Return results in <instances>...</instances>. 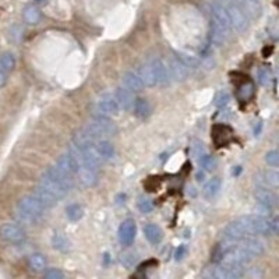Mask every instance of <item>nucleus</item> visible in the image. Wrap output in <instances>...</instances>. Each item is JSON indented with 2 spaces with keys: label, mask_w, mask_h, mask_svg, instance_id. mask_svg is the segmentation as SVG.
Wrapping results in <instances>:
<instances>
[{
  "label": "nucleus",
  "mask_w": 279,
  "mask_h": 279,
  "mask_svg": "<svg viewBox=\"0 0 279 279\" xmlns=\"http://www.w3.org/2000/svg\"><path fill=\"white\" fill-rule=\"evenodd\" d=\"M73 184V179L64 176L55 165H52L42 175L35 195L46 208H50L72 190Z\"/></svg>",
  "instance_id": "obj_1"
},
{
  "label": "nucleus",
  "mask_w": 279,
  "mask_h": 279,
  "mask_svg": "<svg viewBox=\"0 0 279 279\" xmlns=\"http://www.w3.org/2000/svg\"><path fill=\"white\" fill-rule=\"evenodd\" d=\"M16 211L20 222L27 223V225H35L41 221V218L44 217L46 206L41 202V200L35 194L25 195L17 202Z\"/></svg>",
  "instance_id": "obj_2"
},
{
  "label": "nucleus",
  "mask_w": 279,
  "mask_h": 279,
  "mask_svg": "<svg viewBox=\"0 0 279 279\" xmlns=\"http://www.w3.org/2000/svg\"><path fill=\"white\" fill-rule=\"evenodd\" d=\"M221 5L226 9L229 20L232 24V28H234L239 32H245L250 27V18L246 14L243 9L234 3L233 0H218Z\"/></svg>",
  "instance_id": "obj_3"
},
{
  "label": "nucleus",
  "mask_w": 279,
  "mask_h": 279,
  "mask_svg": "<svg viewBox=\"0 0 279 279\" xmlns=\"http://www.w3.org/2000/svg\"><path fill=\"white\" fill-rule=\"evenodd\" d=\"M84 130L88 133L89 137H92L94 140H102L108 138L111 135H115L117 131L115 123L112 122L109 117H100L96 116V119H94L92 122H89Z\"/></svg>",
  "instance_id": "obj_4"
},
{
  "label": "nucleus",
  "mask_w": 279,
  "mask_h": 279,
  "mask_svg": "<svg viewBox=\"0 0 279 279\" xmlns=\"http://www.w3.org/2000/svg\"><path fill=\"white\" fill-rule=\"evenodd\" d=\"M119 105H117L116 98L113 94H103L94 105V112L96 116L100 117H112L116 116L119 113Z\"/></svg>",
  "instance_id": "obj_5"
},
{
  "label": "nucleus",
  "mask_w": 279,
  "mask_h": 279,
  "mask_svg": "<svg viewBox=\"0 0 279 279\" xmlns=\"http://www.w3.org/2000/svg\"><path fill=\"white\" fill-rule=\"evenodd\" d=\"M0 239L10 245H21L25 240V230L16 223H3L0 226Z\"/></svg>",
  "instance_id": "obj_6"
},
{
  "label": "nucleus",
  "mask_w": 279,
  "mask_h": 279,
  "mask_svg": "<svg viewBox=\"0 0 279 279\" xmlns=\"http://www.w3.org/2000/svg\"><path fill=\"white\" fill-rule=\"evenodd\" d=\"M254 197H256L257 202L261 206L262 211L265 212L272 211L278 204L276 194L273 193L272 190H269V187H265V186H258L256 191H254Z\"/></svg>",
  "instance_id": "obj_7"
},
{
  "label": "nucleus",
  "mask_w": 279,
  "mask_h": 279,
  "mask_svg": "<svg viewBox=\"0 0 279 279\" xmlns=\"http://www.w3.org/2000/svg\"><path fill=\"white\" fill-rule=\"evenodd\" d=\"M210 44L214 46H222L223 44H226V41L232 33V29L223 27L221 22H218L214 17H211V25H210Z\"/></svg>",
  "instance_id": "obj_8"
},
{
  "label": "nucleus",
  "mask_w": 279,
  "mask_h": 279,
  "mask_svg": "<svg viewBox=\"0 0 279 279\" xmlns=\"http://www.w3.org/2000/svg\"><path fill=\"white\" fill-rule=\"evenodd\" d=\"M119 241L123 246H131L135 240V234H137V226L133 219H126L120 223L119 226Z\"/></svg>",
  "instance_id": "obj_9"
},
{
  "label": "nucleus",
  "mask_w": 279,
  "mask_h": 279,
  "mask_svg": "<svg viewBox=\"0 0 279 279\" xmlns=\"http://www.w3.org/2000/svg\"><path fill=\"white\" fill-rule=\"evenodd\" d=\"M150 63L152 70H154V74H155L156 85H165L170 81V73H169L166 61H163L159 57H155Z\"/></svg>",
  "instance_id": "obj_10"
},
{
  "label": "nucleus",
  "mask_w": 279,
  "mask_h": 279,
  "mask_svg": "<svg viewBox=\"0 0 279 279\" xmlns=\"http://www.w3.org/2000/svg\"><path fill=\"white\" fill-rule=\"evenodd\" d=\"M167 67H169L170 78H173L175 81L182 83V81H184L186 78L189 77V67L184 64V61L179 56L173 57L172 60H169Z\"/></svg>",
  "instance_id": "obj_11"
},
{
  "label": "nucleus",
  "mask_w": 279,
  "mask_h": 279,
  "mask_svg": "<svg viewBox=\"0 0 279 279\" xmlns=\"http://www.w3.org/2000/svg\"><path fill=\"white\" fill-rule=\"evenodd\" d=\"M239 245L241 246L253 258L260 257L261 254H264V251H265V246H264V243H262L260 239H257L256 236H247L245 239L240 240Z\"/></svg>",
  "instance_id": "obj_12"
},
{
  "label": "nucleus",
  "mask_w": 279,
  "mask_h": 279,
  "mask_svg": "<svg viewBox=\"0 0 279 279\" xmlns=\"http://www.w3.org/2000/svg\"><path fill=\"white\" fill-rule=\"evenodd\" d=\"M247 237V233H246L243 225L240 223L239 219L236 221H232L230 223H228L225 229H223V239L230 240V241H240L241 239Z\"/></svg>",
  "instance_id": "obj_13"
},
{
  "label": "nucleus",
  "mask_w": 279,
  "mask_h": 279,
  "mask_svg": "<svg viewBox=\"0 0 279 279\" xmlns=\"http://www.w3.org/2000/svg\"><path fill=\"white\" fill-rule=\"evenodd\" d=\"M77 175H80V180L85 187H94L99 182V169L96 167L80 166Z\"/></svg>",
  "instance_id": "obj_14"
},
{
  "label": "nucleus",
  "mask_w": 279,
  "mask_h": 279,
  "mask_svg": "<svg viewBox=\"0 0 279 279\" xmlns=\"http://www.w3.org/2000/svg\"><path fill=\"white\" fill-rule=\"evenodd\" d=\"M113 95H115V98H116V102L120 111L128 112L133 109L134 95L130 89L124 88V87H120V88L116 89V92Z\"/></svg>",
  "instance_id": "obj_15"
},
{
  "label": "nucleus",
  "mask_w": 279,
  "mask_h": 279,
  "mask_svg": "<svg viewBox=\"0 0 279 279\" xmlns=\"http://www.w3.org/2000/svg\"><path fill=\"white\" fill-rule=\"evenodd\" d=\"M234 3L240 6L249 18H258L262 13L261 0H233Z\"/></svg>",
  "instance_id": "obj_16"
},
{
  "label": "nucleus",
  "mask_w": 279,
  "mask_h": 279,
  "mask_svg": "<svg viewBox=\"0 0 279 279\" xmlns=\"http://www.w3.org/2000/svg\"><path fill=\"white\" fill-rule=\"evenodd\" d=\"M122 83L123 87L130 89L131 92H140V91H143V88L145 87L144 83H143V80L140 78L138 74L134 72L124 73L122 77Z\"/></svg>",
  "instance_id": "obj_17"
},
{
  "label": "nucleus",
  "mask_w": 279,
  "mask_h": 279,
  "mask_svg": "<svg viewBox=\"0 0 279 279\" xmlns=\"http://www.w3.org/2000/svg\"><path fill=\"white\" fill-rule=\"evenodd\" d=\"M95 151H96L100 161H111L112 158L115 156V147H113L111 141H108L106 138L98 140L95 143Z\"/></svg>",
  "instance_id": "obj_18"
},
{
  "label": "nucleus",
  "mask_w": 279,
  "mask_h": 279,
  "mask_svg": "<svg viewBox=\"0 0 279 279\" xmlns=\"http://www.w3.org/2000/svg\"><path fill=\"white\" fill-rule=\"evenodd\" d=\"M212 138L215 141L217 147H223L226 145L232 140V130L228 126H223V124H218L214 127L212 131Z\"/></svg>",
  "instance_id": "obj_19"
},
{
  "label": "nucleus",
  "mask_w": 279,
  "mask_h": 279,
  "mask_svg": "<svg viewBox=\"0 0 279 279\" xmlns=\"http://www.w3.org/2000/svg\"><path fill=\"white\" fill-rule=\"evenodd\" d=\"M143 232H144L145 239L150 241L151 245H159L163 239V232H162V229L155 225V223H147L143 229Z\"/></svg>",
  "instance_id": "obj_20"
},
{
  "label": "nucleus",
  "mask_w": 279,
  "mask_h": 279,
  "mask_svg": "<svg viewBox=\"0 0 279 279\" xmlns=\"http://www.w3.org/2000/svg\"><path fill=\"white\" fill-rule=\"evenodd\" d=\"M28 268H29L31 272H44L45 269L48 268V260H46V257L44 254H41V253H33V254H31L29 258H28Z\"/></svg>",
  "instance_id": "obj_21"
},
{
  "label": "nucleus",
  "mask_w": 279,
  "mask_h": 279,
  "mask_svg": "<svg viewBox=\"0 0 279 279\" xmlns=\"http://www.w3.org/2000/svg\"><path fill=\"white\" fill-rule=\"evenodd\" d=\"M258 184L260 186H265V187H273V189H276L279 186V173L276 170H265V172L258 173Z\"/></svg>",
  "instance_id": "obj_22"
},
{
  "label": "nucleus",
  "mask_w": 279,
  "mask_h": 279,
  "mask_svg": "<svg viewBox=\"0 0 279 279\" xmlns=\"http://www.w3.org/2000/svg\"><path fill=\"white\" fill-rule=\"evenodd\" d=\"M133 111L134 115L137 117H140V119H147V117L151 115L152 108H151V103L148 102V99L138 96V98H134Z\"/></svg>",
  "instance_id": "obj_23"
},
{
  "label": "nucleus",
  "mask_w": 279,
  "mask_h": 279,
  "mask_svg": "<svg viewBox=\"0 0 279 279\" xmlns=\"http://www.w3.org/2000/svg\"><path fill=\"white\" fill-rule=\"evenodd\" d=\"M254 94H256V85L250 80H246V81L240 84L237 87V92H236L237 99L241 100V102H249L254 96Z\"/></svg>",
  "instance_id": "obj_24"
},
{
  "label": "nucleus",
  "mask_w": 279,
  "mask_h": 279,
  "mask_svg": "<svg viewBox=\"0 0 279 279\" xmlns=\"http://www.w3.org/2000/svg\"><path fill=\"white\" fill-rule=\"evenodd\" d=\"M22 18L27 24L37 25L42 20V13L39 10V7H37L35 5H28L22 10Z\"/></svg>",
  "instance_id": "obj_25"
},
{
  "label": "nucleus",
  "mask_w": 279,
  "mask_h": 279,
  "mask_svg": "<svg viewBox=\"0 0 279 279\" xmlns=\"http://www.w3.org/2000/svg\"><path fill=\"white\" fill-rule=\"evenodd\" d=\"M137 74L140 76V78L143 80L145 87H155L156 85V80H155V74H154V70L151 67V63H145L143 66L138 67L137 70Z\"/></svg>",
  "instance_id": "obj_26"
},
{
  "label": "nucleus",
  "mask_w": 279,
  "mask_h": 279,
  "mask_svg": "<svg viewBox=\"0 0 279 279\" xmlns=\"http://www.w3.org/2000/svg\"><path fill=\"white\" fill-rule=\"evenodd\" d=\"M221 187H222V180H221V178H212L210 179L205 183V186H204L202 194H204V197L208 198V200H212V198L217 197Z\"/></svg>",
  "instance_id": "obj_27"
},
{
  "label": "nucleus",
  "mask_w": 279,
  "mask_h": 279,
  "mask_svg": "<svg viewBox=\"0 0 279 279\" xmlns=\"http://www.w3.org/2000/svg\"><path fill=\"white\" fill-rule=\"evenodd\" d=\"M52 246L53 249L57 251H61V253H67L70 250V240L67 239L66 236L60 232H56L52 237Z\"/></svg>",
  "instance_id": "obj_28"
},
{
  "label": "nucleus",
  "mask_w": 279,
  "mask_h": 279,
  "mask_svg": "<svg viewBox=\"0 0 279 279\" xmlns=\"http://www.w3.org/2000/svg\"><path fill=\"white\" fill-rule=\"evenodd\" d=\"M16 56L13 55L11 52H5L0 55V70L5 73H10L14 70L16 67Z\"/></svg>",
  "instance_id": "obj_29"
},
{
  "label": "nucleus",
  "mask_w": 279,
  "mask_h": 279,
  "mask_svg": "<svg viewBox=\"0 0 279 279\" xmlns=\"http://www.w3.org/2000/svg\"><path fill=\"white\" fill-rule=\"evenodd\" d=\"M66 217L72 222H78L84 217V208L81 204H72L66 208Z\"/></svg>",
  "instance_id": "obj_30"
},
{
  "label": "nucleus",
  "mask_w": 279,
  "mask_h": 279,
  "mask_svg": "<svg viewBox=\"0 0 279 279\" xmlns=\"http://www.w3.org/2000/svg\"><path fill=\"white\" fill-rule=\"evenodd\" d=\"M198 158H200V159H198L200 166L204 172H212V170L217 167V161H215V158L211 155H208L206 152H204V154L198 156Z\"/></svg>",
  "instance_id": "obj_31"
},
{
  "label": "nucleus",
  "mask_w": 279,
  "mask_h": 279,
  "mask_svg": "<svg viewBox=\"0 0 279 279\" xmlns=\"http://www.w3.org/2000/svg\"><path fill=\"white\" fill-rule=\"evenodd\" d=\"M229 100H230V95H229L228 91H221L215 96L214 105L217 106V108H225V106H228Z\"/></svg>",
  "instance_id": "obj_32"
},
{
  "label": "nucleus",
  "mask_w": 279,
  "mask_h": 279,
  "mask_svg": "<svg viewBox=\"0 0 279 279\" xmlns=\"http://www.w3.org/2000/svg\"><path fill=\"white\" fill-rule=\"evenodd\" d=\"M271 78H272V73H271V70H269L268 67L264 66L258 70V83L261 84V85H267V84H269Z\"/></svg>",
  "instance_id": "obj_33"
},
{
  "label": "nucleus",
  "mask_w": 279,
  "mask_h": 279,
  "mask_svg": "<svg viewBox=\"0 0 279 279\" xmlns=\"http://www.w3.org/2000/svg\"><path fill=\"white\" fill-rule=\"evenodd\" d=\"M138 210L143 214H150L154 210V204L150 198H145V197H141L138 201Z\"/></svg>",
  "instance_id": "obj_34"
},
{
  "label": "nucleus",
  "mask_w": 279,
  "mask_h": 279,
  "mask_svg": "<svg viewBox=\"0 0 279 279\" xmlns=\"http://www.w3.org/2000/svg\"><path fill=\"white\" fill-rule=\"evenodd\" d=\"M265 162H267L269 166L276 167L279 165V154L276 150L268 151L265 154Z\"/></svg>",
  "instance_id": "obj_35"
},
{
  "label": "nucleus",
  "mask_w": 279,
  "mask_h": 279,
  "mask_svg": "<svg viewBox=\"0 0 279 279\" xmlns=\"http://www.w3.org/2000/svg\"><path fill=\"white\" fill-rule=\"evenodd\" d=\"M44 276L46 279H63L64 278V272H61L57 268H48L44 271Z\"/></svg>",
  "instance_id": "obj_36"
},
{
  "label": "nucleus",
  "mask_w": 279,
  "mask_h": 279,
  "mask_svg": "<svg viewBox=\"0 0 279 279\" xmlns=\"http://www.w3.org/2000/svg\"><path fill=\"white\" fill-rule=\"evenodd\" d=\"M135 256H134L133 253H124L122 256V262L124 265H127V267H131L134 262H135Z\"/></svg>",
  "instance_id": "obj_37"
},
{
  "label": "nucleus",
  "mask_w": 279,
  "mask_h": 279,
  "mask_svg": "<svg viewBox=\"0 0 279 279\" xmlns=\"http://www.w3.org/2000/svg\"><path fill=\"white\" fill-rule=\"evenodd\" d=\"M269 226H271V232L272 234H276L279 232V218L272 217L269 218Z\"/></svg>",
  "instance_id": "obj_38"
},
{
  "label": "nucleus",
  "mask_w": 279,
  "mask_h": 279,
  "mask_svg": "<svg viewBox=\"0 0 279 279\" xmlns=\"http://www.w3.org/2000/svg\"><path fill=\"white\" fill-rule=\"evenodd\" d=\"M204 152H205V150H204V144L202 143H195V145H193V154H194V156L198 158Z\"/></svg>",
  "instance_id": "obj_39"
},
{
  "label": "nucleus",
  "mask_w": 279,
  "mask_h": 279,
  "mask_svg": "<svg viewBox=\"0 0 279 279\" xmlns=\"http://www.w3.org/2000/svg\"><path fill=\"white\" fill-rule=\"evenodd\" d=\"M186 253H187V249H186V246H179V249L175 253V258L180 261V260H183L184 256H186Z\"/></svg>",
  "instance_id": "obj_40"
},
{
  "label": "nucleus",
  "mask_w": 279,
  "mask_h": 279,
  "mask_svg": "<svg viewBox=\"0 0 279 279\" xmlns=\"http://www.w3.org/2000/svg\"><path fill=\"white\" fill-rule=\"evenodd\" d=\"M6 84H7V73L0 70V89L3 88Z\"/></svg>",
  "instance_id": "obj_41"
},
{
  "label": "nucleus",
  "mask_w": 279,
  "mask_h": 279,
  "mask_svg": "<svg viewBox=\"0 0 279 279\" xmlns=\"http://www.w3.org/2000/svg\"><path fill=\"white\" fill-rule=\"evenodd\" d=\"M197 180H198V182H204V180H205V172L197 173Z\"/></svg>",
  "instance_id": "obj_42"
},
{
  "label": "nucleus",
  "mask_w": 279,
  "mask_h": 279,
  "mask_svg": "<svg viewBox=\"0 0 279 279\" xmlns=\"http://www.w3.org/2000/svg\"><path fill=\"white\" fill-rule=\"evenodd\" d=\"M37 3H44V2H46V0H35Z\"/></svg>",
  "instance_id": "obj_43"
}]
</instances>
